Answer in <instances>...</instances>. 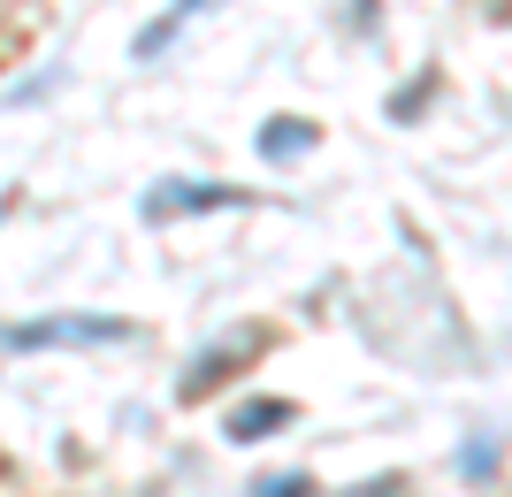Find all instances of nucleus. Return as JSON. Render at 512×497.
<instances>
[{
    "mask_svg": "<svg viewBox=\"0 0 512 497\" xmlns=\"http://www.w3.org/2000/svg\"><path fill=\"white\" fill-rule=\"evenodd\" d=\"M314 146V123H306V115H276V123L260 130V153H268V161H291V153H306Z\"/></svg>",
    "mask_w": 512,
    "mask_h": 497,
    "instance_id": "obj_5",
    "label": "nucleus"
},
{
    "mask_svg": "<svg viewBox=\"0 0 512 497\" xmlns=\"http://www.w3.org/2000/svg\"><path fill=\"white\" fill-rule=\"evenodd\" d=\"M130 322L115 314H54V322H23V329H0V345L16 352H46V345H123Z\"/></svg>",
    "mask_w": 512,
    "mask_h": 497,
    "instance_id": "obj_2",
    "label": "nucleus"
},
{
    "mask_svg": "<svg viewBox=\"0 0 512 497\" xmlns=\"http://www.w3.org/2000/svg\"><path fill=\"white\" fill-rule=\"evenodd\" d=\"M253 497H314V482H306V475H260Z\"/></svg>",
    "mask_w": 512,
    "mask_h": 497,
    "instance_id": "obj_6",
    "label": "nucleus"
},
{
    "mask_svg": "<svg viewBox=\"0 0 512 497\" xmlns=\"http://www.w3.org/2000/svg\"><path fill=\"white\" fill-rule=\"evenodd\" d=\"M214 207H245V192H237V184H153L146 192V222L214 215Z\"/></svg>",
    "mask_w": 512,
    "mask_h": 497,
    "instance_id": "obj_3",
    "label": "nucleus"
},
{
    "mask_svg": "<svg viewBox=\"0 0 512 497\" xmlns=\"http://www.w3.org/2000/svg\"><path fill=\"white\" fill-rule=\"evenodd\" d=\"M192 8H199V0H169V16H192Z\"/></svg>",
    "mask_w": 512,
    "mask_h": 497,
    "instance_id": "obj_7",
    "label": "nucleus"
},
{
    "mask_svg": "<svg viewBox=\"0 0 512 497\" xmlns=\"http://www.w3.org/2000/svg\"><path fill=\"white\" fill-rule=\"evenodd\" d=\"M260 352H268V329H245V337H222V345H207L184 368V383H176V406H199V398H214V390L230 383L237 368H253Z\"/></svg>",
    "mask_w": 512,
    "mask_h": 497,
    "instance_id": "obj_1",
    "label": "nucleus"
},
{
    "mask_svg": "<svg viewBox=\"0 0 512 497\" xmlns=\"http://www.w3.org/2000/svg\"><path fill=\"white\" fill-rule=\"evenodd\" d=\"M291 421V398H253V406L230 413V444H260V436H276Z\"/></svg>",
    "mask_w": 512,
    "mask_h": 497,
    "instance_id": "obj_4",
    "label": "nucleus"
}]
</instances>
